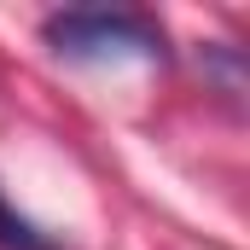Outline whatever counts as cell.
Here are the masks:
<instances>
[{"instance_id": "cell-2", "label": "cell", "mask_w": 250, "mask_h": 250, "mask_svg": "<svg viewBox=\"0 0 250 250\" xmlns=\"http://www.w3.org/2000/svg\"><path fill=\"white\" fill-rule=\"evenodd\" d=\"M0 250H64V239L29 221L23 209H12V198L0 192Z\"/></svg>"}, {"instance_id": "cell-1", "label": "cell", "mask_w": 250, "mask_h": 250, "mask_svg": "<svg viewBox=\"0 0 250 250\" xmlns=\"http://www.w3.org/2000/svg\"><path fill=\"white\" fill-rule=\"evenodd\" d=\"M41 41L70 64H111V59H163L169 35L151 12L128 6H70L41 18Z\"/></svg>"}]
</instances>
